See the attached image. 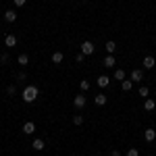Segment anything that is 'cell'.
Segmentation results:
<instances>
[{"mask_svg": "<svg viewBox=\"0 0 156 156\" xmlns=\"http://www.w3.org/2000/svg\"><path fill=\"white\" fill-rule=\"evenodd\" d=\"M62 58H65V54H62V52H54V54H52V62H54V65H60Z\"/></svg>", "mask_w": 156, "mask_h": 156, "instance_id": "16", "label": "cell"}, {"mask_svg": "<svg viewBox=\"0 0 156 156\" xmlns=\"http://www.w3.org/2000/svg\"><path fill=\"white\" fill-rule=\"evenodd\" d=\"M94 50H96V46H94L90 40L81 42V54H85V56H92V54H94Z\"/></svg>", "mask_w": 156, "mask_h": 156, "instance_id": "2", "label": "cell"}, {"mask_svg": "<svg viewBox=\"0 0 156 156\" xmlns=\"http://www.w3.org/2000/svg\"><path fill=\"white\" fill-rule=\"evenodd\" d=\"M94 102H96L98 106H104V104H106V94H96Z\"/></svg>", "mask_w": 156, "mask_h": 156, "instance_id": "14", "label": "cell"}, {"mask_svg": "<svg viewBox=\"0 0 156 156\" xmlns=\"http://www.w3.org/2000/svg\"><path fill=\"white\" fill-rule=\"evenodd\" d=\"M46 2H48V0H46Z\"/></svg>", "mask_w": 156, "mask_h": 156, "instance_id": "31", "label": "cell"}, {"mask_svg": "<svg viewBox=\"0 0 156 156\" xmlns=\"http://www.w3.org/2000/svg\"><path fill=\"white\" fill-rule=\"evenodd\" d=\"M121 87H123V92H131L133 81L131 79H123V81H121Z\"/></svg>", "mask_w": 156, "mask_h": 156, "instance_id": "13", "label": "cell"}, {"mask_svg": "<svg viewBox=\"0 0 156 156\" xmlns=\"http://www.w3.org/2000/svg\"><path fill=\"white\" fill-rule=\"evenodd\" d=\"M102 65H104L106 69H112V67L117 65V58H115L112 54H108V56H104V60H102Z\"/></svg>", "mask_w": 156, "mask_h": 156, "instance_id": "6", "label": "cell"}, {"mask_svg": "<svg viewBox=\"0 0 156 156\" xmlns=\"http://www.w3.org/2000/svg\"><path fill=\"white\" fill-rule=\"evenodd\" d=\"M4 21H6V23H15V21H17V12L15 11H6L4 12Z\"/></svg>", "mask_w": 156, "mask_h": 156, "instance_id": "10", "label": "cell"}, {"mask_svg": "<svg viewBox=\"0 0 156 156\" xmlns=\"http://www.w3.org/2000/svg\"><path fill=\"white\" fill-rule=\"evenodd\" d=\"M31 148L40 152V150H44V148H46V144H44V140H40V137H37V140H34V144H31Z\"/></svg>", "mask_w": 156, "mask_h": 156, "instance_id": "12", "label": "cell"}, {"mask_svg": "<svg viewBox=\"0 0 156 156\" xmlns=\"http://www.w3.org/2000/svg\"><path fill=\"white\" fill-rule=\"evenodd\" d=\"M110 156H121V152H119V150H112V152H110Z\"/></svg>", "mask_w": 156, "mask_h": 156, "instance_id": "28", "label": "cell"}, {"mask_svg": "<svg viewBox=\"0 0 156 156\" xmlns=\"http://www.w3.org/2000/svg\"><path fill=\"white\" fill-rule=\"evenodd\" d=\"M144 140L146 142H154L156 140V129H146L144 131Z\"/></svg>", "mask_w": 156, "mask_h": 156, "instance_id": "9", "label": "cell"}, {"mask_svg": "<svg viewBox=\"0 0 156 156\" xmlns=\"http://www.w3.org/2000/svg\"><path fill=\"white\" fill-rule=\"evenodd\" d=\"M34 131H36V125H34L31 121H27V123H23V133H27V135H31Z\"/></svg>", "mask_w": 156, "mask_h": 156, "instance_id": "11", "label": "cell"}, {"mask_svg": "<svg viewBox=\"0 0 156 156\" xmlns=\"http://www.w3.org/2000/svg\"><path fill=\"white\" fill-rule=\"evenodd\" d=\"M37 96H40V87H37V85H27L23 90V102H27V104L34 102Z\"/></svg>", "mask_w": 156, "mask_h": 156, "instance_id": "1", "label": "cell"}, {"mask_svg": "<svg viewBox=\"0 0 156 156\" xmlns=\"http://www.w3.org/2000/svg\"><path fill=\"white\" fill-rule=\"evenodd\" d=\"M96 83H98V87H108L110 85V77L108 75H100L96 79Z\"/></svg>", "mask_w": 156, "mask_h": 156, "instance_id": "7", "label": "cell"}, {"mask_svg": "<svg viewBox=\"0 0 156 156\" xmlns=\"http://www.w3.org/2000/svg\"><path fill=\"white\" fill-rule=\"evenodd\" d=\"M6 94H9V96H15V94H17V87H15V85H6Z\"/></svg>", "mask_w": 156, "mask_h": 156, "instance_id": "23", "label": "cell"}, {"mask_svg": "<svg viewBox=\"0 0 156 156\" xmlns=\"http://www.w3.org/2000/svg\"><path fill=\"white\" fill-rule=\"evenodd\" d=\"M85 102H87V98H85L83 94H77V96L73 98V106L77 108V110H81V108L85 106Z\"/></svg>", "mask_w": 156, "mask_h": 156, "instance_id": "3", "label": "cell"}, {"mask_svg": "<svg viewBox=\"0 0 156 156\" xmlns=\"http://www.w3.org/2000/svg\"><path fill=\"white\" fill-rule=\"evenodd\" d=\"M140 96H142V98H148V96H150V90H148L146 85H142V87H140Z\"/></svg>", "mask_w": 156, "mask_h": 156, "instance_id": "22", "label": "cell"}, {"mask_svg": "<svg viewBox=\"0 0 156 156\" xmlns=\"http://www.w3.org/2000/svg\"><path fill=\"white\" fill-rule=\"evenodd\" d=\"M83 60H85V54H81V52L75 56V62H83Z\"/></svg>", "mask_w": 156, "mask_h": 156, "instance_id": "25", "label": "cell"}, {"mask_svg": "<svg viewBox=\"0 0 156 156\" xmlns=\"http://www.w3.org/2000/svg\"><path fill=\"white\" fill-rule=\"evenodd\" d=\"M144 108H146V110H154V108H156V102L152 100V98H146V102H144Z\"/></svg>", "mask_w": 156, "mask_h": 156, "instance_id": "18", "label": "cell"}, {"mask_svg": "<svg viewBox=\"0 0 156 156\" xmlns=\"http://www.w3.org/2000/svg\"><path fill=\"white\" fill-rule=\"evenodd\" d=\"M142 65H144V69H154L156 58H154V56H144V60H142Z\"/></svg>", "mask_w": 156, "mask_h": 156, "instance_id": "8", "label": "cell"}, {"mask_svg": "<svg viewBox=\"0 0 156 156\" xmlns=\"http://www.w3.org/2000/svg\"><path fill=\"white\" fill-rule=\"evenodd\" d=\"M115 50H117V44H115L112 40H108L106 42V52L108 54H115Z\"/></svg>", "mask_w": 156, "mask_h": 156, "instance_id": "19", "label": "cell"}, {"mask_svg": "<svg viewBox=\"0 0 156 156\" xmlns=\"http://www.w3.org/2000/svg\"><path fill=\"white\" fill-rule=\"evenodd\" d=\"M4 46H6V48H12V46H17V36H12V34H6V36H4Z\"/></svg>", "mask_w": 156, "mask_h": 156, "instance_id": "5", "label": "cell"}, {"mask_svg": "<svg viewBox=\"0 0 156 156\" xmlns=\"http://www.w3.org/2000/svg\"><path fill=\"white\" fill-rule=\"evenodd\" d=\"M127 156H140V150L137 148H129L127 150Z\"/></svg>", "mask_w": 156, "mask_h": 156, "instance_id": "24", "label": "cell"}, {"mask_svg": "<svg viewBox=\"0 0 156 156\" xmlns=\"http://www.w3.org/2000/svg\"><path fill=\"white\" fill-rule=\"evenodd\" d=\"M12 2H15V6H23L27 0H12Z\"/></svg>", "mask_w": 156, "mask_h": 156, "instance_id": "26", "label": "cell"}, {"mask_svg": "<svg viewBox=\"0 0 156 156\" xmlns=\"http://www.w3.org/2000/svg\"><path fill=\"white\" fill-rule=\"evenodd\" d=\"M17 62H19L21 67H27V65H29V56H27V54H19V56H17Z\"/></svg>", "mask_w": 156, "mask_h": 156, "instance_id": "15", "label": "cell"}, {"mask_svg": "<svg viewBox=\"0 0 156 156\" xmlns=\"http://www.w3.org/2000/svg\"><path fill=\"white\" fill-rule=\"evenodd\" d=\"M73 2H75V0H73Z\"/></svg>", "mask_w": 156, "mask_h": 156, "instance_id": "30", "label": "cell"}, {"mask_svg": "<svg viewBox=\"0 0 156 156\" xmlns=\"http://www.w3.org/2000/svg\"><path fill=\"white\" fill-rule=\"evenodd\" d=\"M115 79H119V81L127 79V73L123 71V69H115Z\"/></svg>", "mask_w": 156, "mask_h": 156, "instance_id": "17", "label": "cell"}, {"mask_svg": "<svg viewBox=\"0 0 156 156\" xmlns=\"http://www.w3.org/2000/svg\"><path fill=\"white\" fill-rule=\"evenodd\" d=\"M79 87H81V92H87V90H90V81H87V79H81V81H79Z\"/></svg>", "mask_w": 156, "mask_h": 156, "instance_id": "20", "label": "cell"}, {"mask_svg": "<svg viewBox=\"0 0 156 156\" xmlns=\"http://www.w3.org/2000/svg\"><path fill=\"white\" fill-rule=\"evenodd\" d=\"M129 79H131L133 83H140V81L144 79V71H142V69H133L131 75H129Z\"/></svg>", "mask_w": 156, "mask_h": 156, "instance_id": "4", "label": "cell"}, {"mask_svg": "<svg viewBox=\"0 0 156 156\" xmlns=\"http://www.w3.org/2000/svg\"><path fill=\"white\" fill-rule=\"evenodd\" d=\"M0 60H2V62H9V54H6V52H4V54H2V56H0Z\"/></svg>", "mask_w": 156, "mask_h": 156, "instance_id": "27", "label": "cell"}, {"mask_svg": "<svg viewBox=\"0 0 156 156\" xmlns=\"http://www.w3.org/2000/svg\"><path fill=\"white\" fill-rule=\"evenodd\" d=\"M81 123H83V117H81V115H73V125H77V127H79Z\"/></svg>", "mask_w": 156, "mask_h": 156, "instance_id": "21", "label": "cell"}, {"mask_svg": "<svg viewBox=\"0 0 156 156\" xmlns=\"http://www.w3.org/2000/svg\"><path fill=\"white\" fill-rule=\"evenodd\" d=\"M96 156H102V154H96Z\"/></svg>", "mask_w": 156, "mask_h": 156, "instance_id": "29", "label": "cell"}]
</instances>
